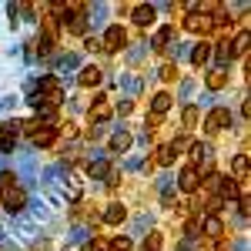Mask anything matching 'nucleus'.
Segmentation results:
<instances>
[{
    "mask_svg": "<svg viewBox=\"0 0 251 251\" xmlns=\"http://www.w3.org/2000/svg\"><path fill=\"white\" fill-rule=\"evenodd\" d=\"M60 100H64V91H60V84L57 77H44L40 80V100H37V107H57Z\"/></svg>",
    "mask_w": 251,
    "mask_h": 251,
    "instance_id": "1",
    "label": "nucleus"
},
{
    "mask_svg": "<svg viewBox=\"0 0 251 251\" xmlns=\"http://www.w3.org/2000/svg\"><path fill=\"white\" fill-rule=\"evenodd\" d=\"M0 201H3V208H7V211H14V214L27 208V194L20 191V188H14V184L0 191Z\"/></svg>",
    "mask_w": 251,
    "mask_h": 251,
    "instance_id": "2",
    "label": "nucleus"
},
{
    "mask_svg": "<svg viewBox=\"0 0 251 251\" xmlns=\"http://www.w3.org/2000/svg\"><path fill=\"white\" fill-rule=\"evenodd\" d=\"M228 124H231V111H228V107H214V111H208V117H204V127H208L211 134L225 131Z\"/></svg>",
    "mask_w": 251,
    "mask_h": 251,
    "instance_id": "3",
    "label": "nucleus"
},
{
    "mask_svg": "<svg viewBox=\"0 0 251 251\" xmlns=\"http://www.w3.org/2000/svg\"><path fill=\"white\" fill-rule=\"evenodd\" d=\"M124 44H127V34H124V27H117V24L107 27V34H104V40H100L104 50H121Z\"/></svg>",
    "mask_w": 251,
    "mask_h": 251,
    "instance_id": "4",
    "label": "nucleus"
},
{
    "mask_svg": "<svg viewBox=\"0 0 251 251\" xmlns=\"http://www.w3.org/2000/svg\"><path fill=\"white\" fill-rule=\"evenodd\" d=\"M184 30H191V34H208V30H211V17L191 10V14L184 17Z\"/></svg>",
    "mask_w": 251,
    "mask_h": 251,
    "instance_id": "5",
    "label": "nucleus"
},
{
    "mask_svg": "<svg viewBox=\"0 0 251 251\" xmlns=\"http://www.w3.org/2000/svg\"><path fill=\"white\" fill-rule=\"evenodd\" d=\"M177 184H181V191L194 194V191H198V188H201V171H198L194 164H188V168L181 171V181H177Z\"/></svg>",
    "mask_w": 251,
    "mask_h": 251,
    "instance_id": "6",
    "label": "nucleus"
},
{
    "mask_svg": "<svg viewBox=\"0 0 251 251\" xmlns=\"http://www.w3.org/2000/svg\"><path fill=\"white\" fill-rule=\"evenodd\" d=\"M154 17H157V10L151 7V3H137L134 10H131V20H134L137 27H151V24H154Z\"/></svg>",
    "mask_w": 251,
    "mask_h": 251,
    "instance_id": "7",
    "label": "nucleus"
},
{
    "mask_svg": "<svg viewBox=\"0 0 251 251\" xmlns=\"http://www.w3.org/2000/svg\"><path fill=\"white\" fill-rule=\"evenodd\" d=\"M54 137H57V127H50V124H40L37 131L30 134V141H34L37 148H47V144H54Z\"/></svg>",
    "mask_w": 251,
    "mask_h": 251,
    "instance_id": "8",
    "label": "nucleus"
},
{
    "mask_svg": "<svg viewBox=\"0 0 251 251\" xmlns=\"http://www.w3.org/2000/svg\"><path fill=\"white\" fill-rule=\"evenodd\" d=\"M204 84H208V91H221V87L228 84V74H225V67H218V71H211V74L204 77Z\"/></svg>",
    "mask_w": 251,
    "mask_h": 251,
    "instance_id": "9",
    "label": "nucleus"
},
{
    "mask_svg": "<svg viewBox=\"0 0 251 251\" xmlns=\"http://www.w3.org/2000/svg\"><path fill=\"white\" fill-rule=\"evenodd\" d=\"M208 57H211V44H208V40H201V44L191 50V64H194V67H201Z\"/></svg>",
    "mask_w": 251,
    "mask_h": 251,
    "instance_id": "10",
    "label": "nucleus"
},
{
    "mask_svg": "<svg viewBox=\"0 0 251 251\" xmlns=\"http://www.w3.org/2000/svg\"><path fill=\"white\" fill-rule=\"evenodd\" d=\"M204 231H208V238H221V234H225V225H221L218 214H208V218H204Z\"/></svg>",
    "mask_w": 251,
    "mask_h": 251,
    "instance_id": "11",
    "label": "nucleus"
},
{
    "mask_svg": "<svg viewBox=\"0 0 251 251\" xmlns=\"http://www.w3.org/2000/svg\"><path fill=\"white\" fill-rule=\"evenodd\" d=\"M168 107H171V94H168V91L154 94V100H151V114H164Z\"/></svg>",
    "mask_w": 251,
    "mask_h": 251,
    "instance_id": "12",
    "label": "nucleus"
},
{
    "mask_svg": "<svg viewBox=\"0 0 251 251\" xmlns=\"http://www.w3.org/2000/svg\"><path fill=\"white\" fill-rule=\"evenodd\" d=\"M127 148H131V134H127V131H121V134L111 137V151H114V154H124Z\"/></svg>",
    "mask_w": 251,
    "mask_h": 251,
    "instance_id": "13",
    "label": "nucleus"
},
{
    "mask_svg": "<svg viewBox=\"0 0 251 251\" xmlns=\"http://www.w3.org/2000/svg\"><path fill=\"white\" fill-rule=\"evenodd\" d=\"M80 84L84 87H97L100 84V67H84L80 71Z\"/></svg>",
    "mask_w": 251,
    "mask_h": 251,
    "instance_id": "14",
    "label": "nucleus"
},
{
    "mask_svg": "<svg viewBox=\"0 0 251 251\" xmlns=\"http://www.w3.org/2000/svg\"><path fill=\"white\" fill-rule=\"evenodd\" d=\"M124 204H107V211H104V221H107V225H121V221H124Z\"/></svg>",
    "mask_w": 251,
    "mask_h": 251,
    "instance_id": "15",
    "label": "nucleus"
},
{
    "mask_svg": "<svg viewBox=\"0 0 251 251\" xmlns=\"http://www.w3.org/2000/svg\"><path fill=\"white\" fill-rule=\"evenodd\" d=\"M151 164H161V168H168V164H174V151H171V144L157 148V151H154V161H151Z\"/></svg>",
    "mask_w": 251,
    "mask_h": 251,
    "instance_id": "16",
    "label": "nucleus"
},
{
    "mask_svg": "<svg viewBox=\"0 0 251 251\" xmlns=\"http://www.w3.org/2000/svg\"><path fill=\"white\" fill-rule=\"evenodd\" d=\"M107 117H111V107L104 104V97L97 94V104L91 107V121H107Z\"/></svg>",
    "mask_w": 251,
    "mask_h": 251,
    "instance_id": "17",
    "label": "nucleus"
},
{
    "mask_svg": "<svg viewBox=\"0 0 251 251\" xmlns=\"http://www.w3.org/2000/svg\"><path fill=\"white\" fill-rule=\"evenodd\" d=\"M171 37H174V27L168 24V27H161V30L154 34V47H157V50H164V47H168V40H171Z\"/></svg>",
    "mask_w": 251,
    "mask_h": 251,
    "instance_id": "18",
    "label": "nucleus"
},
{
    "mask_svg": "<svg viewBox=\"0 0 251 251\" xmlns=\"http://www.w3.org/2000/svg\"><path fill=\"white\" fill-rule=\"evenodd\" d=\"M231 54L248 57V30H241V34H238V40H234V47H231Z\"/></svg>",
    "mask_w": 251,
    "mask_h": 251,
    "instance_id": "19",
    "label": "nucleus"
},
{
    "mask_svg": "<svg viewBox=\"0 0 251 251\" xmlns=\"http://www.w3.org/2000/svg\"><path fill=\"white\" fill-rule=\"evenodd\" d=\"M234 171H238V181L248 177V154H238L234 157Z\"/></svg>",
    "mask_w": 251,
    "mask_h": 251,
    "instance_id": "20",
    "label": "nucleus"
},
{
    "mask_svg": "<svg viewBox=\"0 0 251 251\" xmlns=\"http://www.w3.org/2000/svg\"><path fill=\"white\" fill-rule=\"evenodd\" d=\"M188 151H191V157H194V161H204V157L211 154V148H208V144H191Z\"/></svg>",
    "mask_w": 251,
    "mask_h": 251,
    "instance_id": "21",
    "label": "nucleus"
},
{
    "mask_svg": "<svg viewBox=\"0 0 251 251\" xmlns=\"http://www.w3.org/2000/svg\"><path fill=\"white\" fill-rule=\"evenodd\" d=\"M181 121H184V127H194V124H198V107H184V114H181Z\"/></svg>",
    "mask_w": 251,
    "mask_h": 251,
    "instance_id": "22",
    "label": "nucleus"
},
{
    "mask_svg": "<svg viewBox=\"0 0 251 251\" xmlns=\"http://www.w3.org/2000/svg\"><path fill=\"white\" fill-rule=\"evenodd\" d=\"M37 47H40V54H54V37H50V34H40Z\"/></svg>",
    "mask_w": 251,
    "mask_h": 251,
    "instance_id": "23",
    "label": "nucleus"
},
{
    "mask_svg": "<svg viewBox=\"0 0 251 251\" xmlns=\"http://www.w3.org/2000/svg\"><path fill=\"white\" fill-rule=\"evenodd\" d=\"M7 151H14V137L0 127V154H7Z\"/></svg>",
    "mask_w": 251,
    "mask_h": 251,
    "instance_id": "24",
    "label": "nucleus"
},
{
    "mask_svg": "<svg viewBox=\"0 0 251 251\" xmlns=\"http://www.w3.org/2000/svg\"><path fill=\"white\" fill-rule=\"evenodd\" d=\"M157 248H161V234L151 231V234H148V241H144V251H157Z\"/></svg>",
    "mask_w": 251,
    "mask_h": 251,
    "instance_id": "25",
    "label": "nucleus"
},
{
    "mask_svg": "<svg viewBox=\"0 0 251 251\" xmlns=\"http://www.w3.org/2000/svg\"><path fill=\"white\" fill-rule=\"evenodd\" d=\"M111 251H131V238H114L111 241Z\"/></svg>",
    "mask_w": 251,
    "mask_h": 251,
    "instance_id": "26",
    "label": "nucleus"
},
{
    "mask_svg": "<svg viewBox=\"0 0 251 251\" xmlns=\"http://www.w3.org/2000/svg\"><path fill=\"white\" fill-rule=\"evenodd\" d=\"M161 77H164V80H177V67H174V64H168V67L161 71Z\"/></svg>",
    "mask_w": 251,
    "mask_h": 251,
    "instance_id": "27",
    "label": "nucleus"
},
{
    "mask_svg": "<svg viewBox=\"0 0 251 251\" xmlns=\"http://www.w3.org/2000/svg\"><path fill=\"white\" fill-rule=\"evenodd\" d=\"M157 124H161V114H148V127H151V131H154Z\"/></svg>",
    "mask_w": 251,
    "mask_h": 251,
    "instance_id": "28",
    "label": "nucleus"
}]
</instances>
